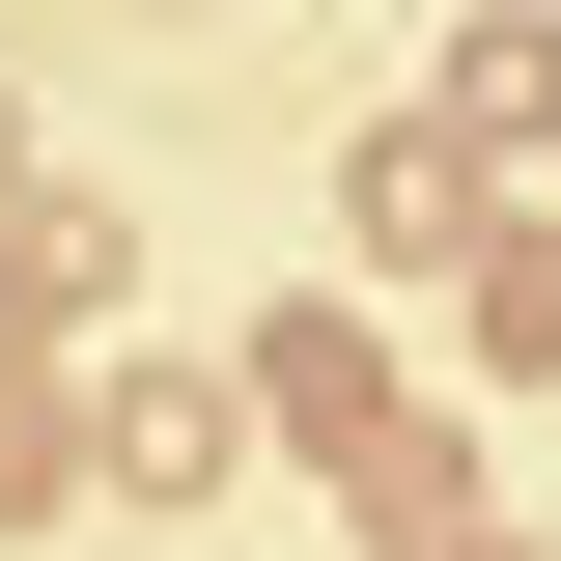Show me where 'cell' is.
Returning a JSON list of instances; mask_svg holds the SVG:
<instances>
[{"label":"cell","instance_id":"6da1fadb","mask_svg":"<svg viewBox=\"0 0 561 561\" xmlns=\"http://www.w3.org/2000/svg\"><path fill=\"white\" fill-rule=\"evenodd\" d=\"M421 113L478 140V169H534V140H561V28H534V0H505V28H449V84H421Z\"/></svg>","mask_w":561,"mask_h":561},{"label":"cell","instance_id":"7a4b0ae2","mask_svg":"<svg viewBox=\"0 0 561 561\" xmlns=\"http://www.w3.org/2000/svg\"><path fill=\"white\" fill-rule=\"evenodd\" d=\"M365 253H478V140H449V113L365 140Z\"/></svg>","mask_w":561,"mask_h":561},{"label":"cell","instance_id":"3957f363","mask_svg":"<svg viewBox=\"0 0 561 561\" xmlns=\"http://www.w3.org/2000/svg\"><path fill=\"white\" fill-rule=\"evenodd\" d=\"M84 449H113V478H140V505H197V478H225V365H140V393H113V421H84Z\"/></svg>","mask_w":561,"mask_h":561},{"label":"cell","instance_id":"277c9868","mask_svg":"<svg viewBox=\"0 0 561 561\" xmlns=\"http://www.w3.org/2000/svg\"><path fill=\"white\" fill-rule=\"evenodd\" d=\"M280 421H309V449H365V421H393V365H365V309H280V365H253Z\"/></svg>","mask_w":561,"mask_h":561},{"label":"cell","instance_id":"5b68a950","mask_svg":"<svg viewBox=\"0 0 561 561\" xmlns=\"http://www.w3.org/2000/svg\"><path fill=\"white\" fill-rule=\"evenodd\" d=\"M0 309H113V197H28L0 225Z\"/></svg>","mask_w":561,"mask_h":561},{"label":"cell","instance_id":"8992f818","mask_svg":"<svg viewBox=\"0 0 561 561\" xmlns=\"http://www.w3.org/2000/svg\"><path fill=\"white\" fill-rule=\"evenodd\" d=\"M478 365H561V225H505V253H478Z\"/></svg>","mask_w":561,"mask_h":561},{"label":"cell","instance_id":"52a82bcc","mask_svg":"<svg viewBox=\"0 0 561 561\" xmlns=\"http://www.w3.org/2000/svg\"><path fill=\"white\" fill-rule=\"evenodd\" d=\"M57 449H84V421L28 393V365H0V505H57Z\"/></svg>","mask_w":561,"mask_h":561},{"label":"cell","instance_id":"ba28073f","mask_svg":"<svg viewBox=\"0 0 561 561\" xmlns=\"http://www.w3.org/2000/svg\"><path fill=\"white\" fill-rule=\"evenodd\" d=\"M421 561H534V534H421Z\"/></svg>","mask_w":561,"mask_h":561}]
</instances>
